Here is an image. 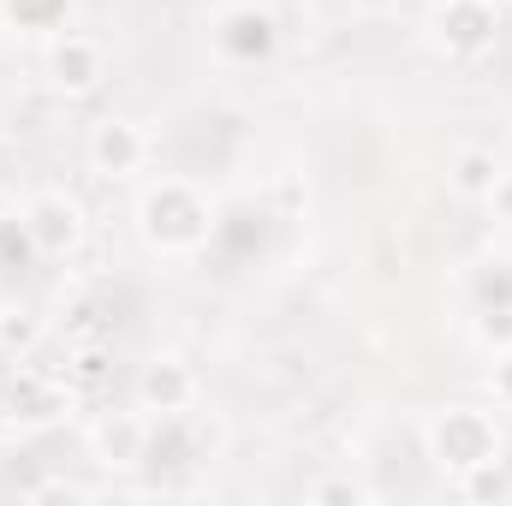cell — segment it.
<instances>
[{
	"mask_svg": "<svg viewBox=\"0 0 512 506\" xmlns=\"http://www.w3.org/2000/svg\"><path fill=\"white\" fill-rule=\"evenodd\" d=\"M501 423L489 417V411H477V405H447V411H435L429 423H423V447H429V459L441 465V471H453L459 483L471 477V471H483V465H501Z\"/></svg>",
	"mask_w": 512,
	"mask_h": 506,
	"instance_id": "1",
	"label": "cell"
},
{
	"mask_svg": "<svg viewBox=\"0 0 512 506\" xmlns=\"http://www.w3.org/2000/svg\"><path fill=\"white\" fill-rule=\"evenodd\" d=\"M143 203H155V209H143V233H149V245H161V251H191V245H203V233H209V209L197 203L191 185L167 179V185H155Z\"/></svg>",
	"mask_w": 512,
	"mask_h": 506,
	"instance_id": "2",
	"label": "cell"
},
{
	"mask_svg": "<svg viewBox=\"0 0 512 506\" xmlns=\"http://www.w3.org/2000/svg\"><path fill=\"white\" fill-rule=\"evenodd\" d=\"M24 227H30V245H36V251L66 256L78 239H84V209H78L66 191H48V197H36V203H30Z\"/></svg>",
	"mask_w": 512,
	"mask_h": 506,
	"instance_id": "3",
	"label": "cell"
},
{
	"mask_svg": "<svg viewBox=\"0 0 512 506\" xmlns=\"http://www.w3.org/2000/svg\"><path fill=\"white\" fill-rule=\"evenodd\" d=\"M149 155V137L131 126V120H102L90 131V167L108 173V179H131Z\"/></svg>",
	"mask_w": 512,
	"mask_h": 506,
	"instance_id": "4",
	"label": "cell"
},
{
	"mask_svg": "<svg viewBox=\"0 0 512 506\" xmlns=\"http://www.w3.org/2000/svg\"><path fill=\"white\" fill-rule=\"evenodd\" d=\"M90 447H96V459H102V465L131 471V465H143V459H149V423H143V417H114V423H102V429L90 435Z\"/></svg>",
	"mask_w": 512,
	"mask_h": 506,
	"instance_id": "5",
	"label": "cell"
},
{
	"mask_svg": "<svg viewBox=\"0 0 512 506\" xmlns=\"http://www.w3.org/2000/svg\"><path fill=\"white\" fill-rule=\"evenodd\" d=\"M54 78H60V90H72V96L96 90V84H102V48L84 42V36H66V42L54 48Z\"/></svg>",
	"mask_w": 512,
	"mask_h": 506,
	"instance_id": "6",
	"label": "cell"
},
{
	"mask_svg": "<svg viewBox=\"0 0 512 506\" xmlns=\"http://www.w3.org/2000/svg\"><path fill=\"white\" fill-rule=\"evenodd\" d=\"M191 393H197V387H191V376H185L179 364H155V370L143 376V405H149V411H161V417L185 411V405H191Z\"/></svg>",
	"mask_w": 512,
	"mask_h": 506,
	"instance_id": "7",
	"label": "cell"
},
{
	"mask_svg": "<svg viewBox=\"0 0 512 506\" xmlns=\"http://www.w3.org/2000/svg\"><path fill=\"white\" fill-rule=\"evenodd\" d=\"M501 185V161L489 155V149H465L459 161H453V191L459 197H477V203H489V191Z\"/></svg>",
	"mask_w": 512,
	"mask_h": 506,
	"instance_id": "8",
	"label": "cell"
},
{
	"mask_svg": "<svg viewBox=\"0 0 512 506\" xmlns=\"http://www.w3.org/2000/svg\"><path fill=\"white\" fill-rule=\"evenodd\" d=\"M489 203H495V209H501V215L512 221V179H507V173H501V185L489 191Z\"/></svg>",
	"mask_w": 512,
	"mask_h": 506,
	"instance_id": "9",
	"label": "cell"
},
{
	"mask_svg": "<svg viewBox=\"0 0 512 506\" xmlns=\"http://www.w3.org/2000/svg\"><path fill=\"white\" fill-rule=\"evenodd\" d=\"M352 6H358V12H370V18H382V12H393V6H399V0H352Z\"/></svg>",
	"mask_w": 512,
	"mask_h": 506,
	"instance_id": "10",
	"label": "cell"
},
{
	"mask_svg": "<svg viewBox=\"0 0 512 506\" xmlns=\"http://www.w3.org/2000/svg\"><path fill=\"white\" fill-rule=\"evenodd\" d=\"M501 435H512V405H507V417H501Z\"/></svg>",
	"mask_w": 512,
	"mask_h": 506,
	"instance_id": "11",
	"label": "cell"
}]
</instances>
